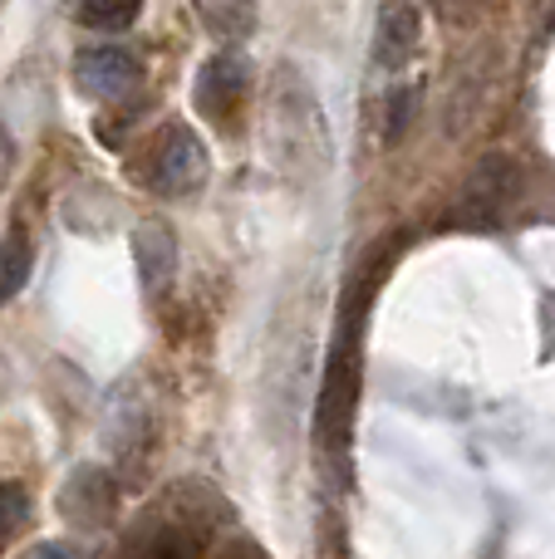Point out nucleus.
<instances>
[{
	"label": "nucleus",
	"mask_w": 555,
	"mask_h": 559,
	"mask_svg": "<svg viewBox=\"0 0 555 559\" xmlns=\"http://www.w3.org/2000/svg\"><path fill=\"white\" fill-rule=\"evenodd\" d=\"M438 10H448V15H472V10L482 5V0H433Z\"/></svg>",
	"instance_id": "4468645a"
},
{
	"label": "nucleus",
	"mask_w": 555,
	"mask_h": 559,
	"mask_svg": "<svg viewBox=\"0 0 555 559\" xmlns=\"http://www.w3.org/2000/svg\"><path fill=\"white\" fill-rule=\"evenodd\" d=\"M271 138H275V157L291 173H315L330 157V133H324L320 104H315L310 84L300 74H291V69H281V79H275Z\"/></svg>",
	"instance_id": "f257e3e1"
},
{
	"label": "nucleus",
	"mask_w": 555,
	"mask_h": 559,
	"mask_svg": "<svg viewBox=\"0 0 555 559\" xmlns=\"http://www.w3.org/2000/svg\"><path fill=\"white\" fill-rule=\"evenodd\" d=\"M133 255H138V275H143V289L157 295V289L173 280L177 271V241L163 222H143L133 231Z\"/></svg>",
	"instance_id": "0eeeda50"
},
{
	"label": "nucleus",
	"mask_w": 555,
	"mask_h": 559,
	"mask_svg": "<svg viewBox=\"0 0 555 559\" xmlns=\"http://www.w3.org/2000/svg\"><path fill=\"white\" fill-rule=\"evenodd\" d=\"M143 10V0H84V25L88 29H128Z\"/></svg>",
	"instance_id": "9b49d317"
},
{
	"label": "nucleus",
	"mask_w": 555,
	"mask_h": 559,
	"mask_svg": "<svg viewBox=\"0 0 555 559\" xmlns=\"http://www.w3.org/2000/svg\"><path fill=\"white\" fill-rule=\"evenodd\" d=\"M246 84H251V69H246L241 55H232V49L212 55L202 64V74H197V108L206 118H226L246 98Z\"/></svg>",
	"instance_id": "20e7f679"
},
{
	"label": "nucleus",
	"mask_w": 555,
	"mask_h": 559,
	"mask_svg": "<svg viewBox=\"0 0 555 559\" xmlns=\"http://www.w3.org/2000/svg\"><path fill=\"white\" fill-rule=\"evenodd\" d=\"M25 559H69L64 545H39V550H29Z\"/></svg>",
	"instance_id": "2eb2a0df"
},
{
	"label": "nucleus",
	"mask_w": 555,
	"mask_h": 559,
	"mask_svg": "<svg viewBox=\"0 0 555 559\" xmlns=\"http://www.w3.org/2000/svg\"><path fill=\"white\" fill-rule=\"evenodd\" d=\"M511 163L507 157H487V163L472 173V187H468V202H482L487 212H501V202H507L511 192H517V182H511Z\"/></svg>",
	"instance_id": "1a4fd4ad"
},
{
	"label": "nucleus",
	"mask_w": 555,
	"mask_h": 559,
	"mask_svg": "<svg viewBox=\"0 0 555 559\" xmlns=\"http://www.w3.org/2000/svg\"><path fill=\"white\" fill-rule=\"evenodd\" d=\"M25 515H29V501H25V486H15V481H0V545L10 540V535L25 525Z\"/></svg>",
	"instance_id": "ddd939ff"
},
{
	"label": "nucleus",
	"mask_w": 555,
	"mask_h": 559,
	"mask_svg": "<svg viewBox=\"0 0 555 559\" xmlns=\"http://www.w3.org/2000/svg\"><path fill=\"white\" fill-rule=\"evenodd\" d=\"M29 265H35V255H29L25 236L0 241V299H15L20 289L29 285Z\"/></svg>",
	"instance_id": "9d476101"
},
{
	"label": "nucleus",
	"mask_w": 555,
	"mask_h": 559,
	"mask_svg": "<svg viewBox=\"0 0 555 559\" xmlns=\"http://www.w3.org/2000/svg\"><path fill=\"white\" fill-rule=\"evenodd\" d=\"M197 15L206 20V29L216 39L236 45V39H246L256 29V0H197Z\"/></svg>",
	"instance_id": "6e6552de"
},
{
	"label": "nucleus",
	"mask_w": 555,
	"mask_h": 559,
	"mask_svg": "<svg viewBox=\"0 0 555 559\" xmlns=\"http://www.w3.org/2000/svg\"><path fill=\"white\" fill-rule=\"evenodd\" d=\"M418 98H423V84H409V88H399V94H389V114H383V143H399V138H403V128H409Z\"/></svg>",
	"instance_id": "f8f14e48"
},
{
	"label": "nucleus",
	"mask_w": 555,
	"mask_h": 559,
	"mask_svg": "<svg viewBox=\"0 0 555 559\" xmlns=\"http://www.w3.org/2000/svg\"><path fill=\"white\" fill-rule=\"evenodd\" d=\"M5 173H10V143H5V133H0V182H5Z\"/></svg>",
	"instance_id": "dca6fc26"
},
{
	"label": "nucleus",
	"mask_w": 555,
	"mask_h": 559,
	"mask_svg": "<svg viewBox=\"0 0 555 559\" xmlns=\"http://www.w3.org/2000/svg\"><path fill=\"white\" fill-rule=\"evenodd\" d=\"M74 84L88 98H123L138 84V59L128 49H88L74 64Z\"/></svg>",
	"instance_id": "39448f33"
},
{
	"label": "nucleus",
	"mask_w": 555,
	"mask_h": 559,
	"mask_svg": "<svg viewBox=\"0 0 555 559\" xmlns=\"http://www.w3.org/2000/svg\"><path fill=\"white\" fill-rule=\"evenodd\" d=\"M147 173H153V187L163 197H192L197 187L206 182V173H212V157H206V143L192 133V128L177 123L163 133Z\"/></svg>",
	"instance_id": "f03ea898"
},
{
	"label": "nucleus",
	"mask_w": 555,
	"mask_h": 559,
	"mask_svg": "<svg viewBox=\"0 0 555 559\" xmlns=\"http://www.w3.org/2000/svg\"><path fill=\"white\" fill-rule=\"evenodd\" d=\"M59 506H64V515L74 525H104L108 511H114V481H108V472L104 466H79L69 476L64 496H59Z\"/></svg>",
	"instance_id": "423d86ee"
},
{
	"label": "nucleus",
	"mask_w": 555,
	"mask_h": 559,
	"mask_svg": "<svg viewBox=\"0 0 555 559\" xmlns=\"http://www.w3.org/2000/svg\"><path fill=\"white\" fill-rule=\"evenodd\" d=\"M423 49V10L413 0H389L379 10V29H374V64L383 74H399L413 64V55Z\"/></svg>",
	"instance_id": "7ed1b4c3"
}]
</instances>
